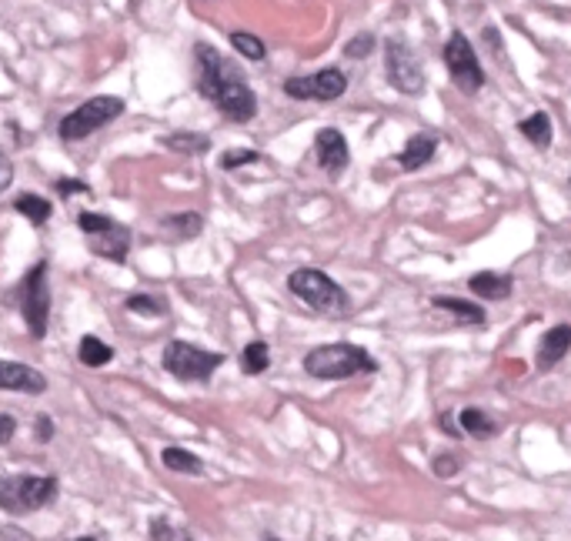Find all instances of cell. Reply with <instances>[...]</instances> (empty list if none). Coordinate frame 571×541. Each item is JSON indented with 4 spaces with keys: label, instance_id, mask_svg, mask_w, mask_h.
Wrapping results in <instances>:
<instances>
[{
    "label": "cell",
    "instance_id": "cell-1",
    "mask_svg": "<svg viewBox=\"0 0 571 541\" xmlns=\"http://www.w3.org/2000/svg\"><path fill=\"white\" fill-rule=\"evenodd\" d=\"M194 57H197V67H201L197 84H201L204 97L214 104L228 121H238V124L251 121L254 114H257V97L248 88L241 71L231 61H224L211 44H197Z\"/></svg>",
    "mask_w": 571,
    "mask_h": 541
},
{
    "label": "cell",
    "instance_id": "cell-2",
    "mask_svg": "<svg viewBox=\"0 0 571 541\" xmlns=\"http://www.w3.org/2000/svg\"><path fill=\"white\" fill-rule=\"evenodd\" d=\"M305 371L317 381H344V378H355V375L378 371V361H374L365 348L338 341V344H321L315 351H307Z\"/></svg>",
    "mask_w": 571,
    "mask_h": 541
},
{
    "label": "cell",
    "instance_id": "cell-3",
    "mask_svg": "<svg viewBox=\"0 0 571 541\" xmlns=\"http://www.w3.org/2000/svg\"><path fill=\"white\" fill-rule=\"evenodd\" d=\"M288 288H291V294H298L307 308H315L321 315L344 317L351 311L348 291L331 275L317 271V267H298V271H291V275H288Z\"/></svg>",
    "mask_w": 571,
    "mask_h": 541
},
{
    "label": "cell",
    "instance_id": "cell-4",
    "mask_svg": "<svg viewBox=\"0 0 571 541\" xmlns=\"http://www.w3.org/2000/svg\"><path fill=\"white\" fill-rule=\"evenodd\" d=\"M57 498V478L51 475H7L0 481V504L11 515H27Z\"/></svg>",
    "mask_w": 571,
    "mask_h": 541
},
{
    "label": "cell",
    "instance_id": "cell-5",
    "mask_svg": "<svg viewBox=\"0 0 571 541\" xmlns=\"http://www.w3.org/2000/svg\"><path fill=\"white\" fill-rule=\"evenodd\" d=\"M21 315H24L30 338H47V321H51V288H47V261H38L21 281Z\"/></svg>",
    "mask_w": 571,
    "mask_h": 541
},
{
    "label": "cell",
    "instance_id": "cell-6",
    "mask_svg": "<svg viewBox=\"0 0 571 541\" xmlns=\"http://www.w3.org/2000/svg\"><path fill=\"white\" fill-rule=\"evenodd\" d=\"M124 114V101L121 97H90L88 104H80L77 111H71L67 117L61 121V127H57V134H61L63 140H84L90 138L94 131H101V127H107L114 117H121Z\"/></svg>",
    "mask_w": 571,
    "mask_h": 541
},
{
    "label": "cell",
    "instance_id": "cell-7",
    "mask_svg": "<svg viewBox=\"0 0 571 541\" xmlns=\"http://www.w3.org/2000/svg\"><path fill=\"white\" fill-rule=\"evenodd\" d=\"M221 365H224V354L204 351L188 341H171L164 348V368L178 381H207Z\"/></svg>",
    "mask_w": 571,
    "mask_h": 541
},
{
    "label": "cell",
    "instance_id": "cell-8",
    "mask_svg": "<svg viewBox=\"0 0 571 541\" xmlns=\"http://www.w3.org/2000/svg\"><path fill=\"white\" fill-rule=\"evenodd\" d=\"M384 74L391 80V88L407 94V97L424 94V71H421V61L405 40H388V44H384Z\"/></svg>",
    "mask_w": 571,
    "mask_h": 541
},
{
    "label": "cell",
    "instance_id": "cell-9",
    "mask_svg": "<svg viewBox=\"0 0 571 541\" xmlns=\"http://www.w3.org/2000/svg\"><path fill=\"white\" fill-rule=\"evenodd\" d=\"M444 63H448V74L455 80V88L461 94H478L484 84V71H482V61H478V54L474 47L468 44L465 34H451L448 44H444Z\"/></svg>",
    "mask_w": 571,
    "mask_h": 541
},
{
    "label": "cell",
    "instance_id": "cell-10",
    "mask_svg": "<svg viewBox=\"0 0 571 541\" xmlns=\"http://www.w3.org/2000/svg\"><path fill=\"white\" fill-rule=\"evenodd\" d=\"M344 90H348V74L338 67H324L317 74L284 80V94L298 101H338Z\"/></svg>",
    "mask_w": 571,
    "mask_h": 541
},
{
    "label": "cell",
    "instance_id": "cell-11",
    "mask_svg": "<svg viewBox=\"0 0 571 541\" xmlns=\"http://www.w3.org/2000/svg\"><path fill=\"white\" fill-rule=\"evenodd\" d=\"M315 151H317V164H321L328 174H341L344 167L351 164L348 140H344V134H341V131H334V127H324V131L317 134Z\"/></svg>",
    "mask_w": 571,
    "mask_h": 541
},
{
    "label": "cell",
    "instance_id": "cell-12",
    "mask_svg": "<svg viewBox=\"0 0 571 541\" xmlns=\"http://www.w3.org/2000/svg\"><path fill=\"white\" fill-rule=\"evenodd\" d=\"M0 385L4 391H27V394H44L47 391V378L38 368H27L21 361H4L0 365Z\"/></svg>",
    "mask_w": 571,
    "mask_h": 541
},
{
    "label": "cell",
    "instance_id": "cell-13",
    "mask_svg": "<svg viewBox=\"0 0 571 541\" xmlns=\"http://www.w3.org/2000/svg\"><path fill=\"white\" fill-rule=\"evenodd\" d=\"M571 351V325H555L551 331L542 334V344H538V358H534V368L538 371H551L561 358Z\"/></svg>",
    "mask_w": 571,
    "mask_h": 541
},
{
    "label": "cell",
    "instance_id": "cell-14",
    "mask_svg": "<svg viewBox=\"0 0 571 541\" xmlns=\"http://www.w3.org/2000/svg\"><path fill=\"white\" fill-rule=\"evenodd\" d=\"M90 241V251L97 258H107L114 265H124L127 261V248H130V231L124 224H117L114 231H107L101 238H88Z\"/></svg>",
    "mask_w": 571,
    "mask_h": 541
},
{
    "label": "cell",
    "instance_id": "cell-15",
    "mask_svg": "<svg viewBox=\"0 0 571 541\" xmlns=\"http://www.w3.org/2000/svg\"><path fill=\"white\" fill-rule=\"evenodd\" d=\"M468 288H471V294H478L482 301H505V298H511L515 284H511V277H508V275L478 271V275H471Z\"/></svg>",
    "mask_w": 571,
    "mask_h": 541
},
{
    "label": "cell",
    "instance_id": "cell-16",
    "mask_svg": "<svg viewBox=\"0 0 571 541\" xmlns=\"http://www.w3.org/2000/svg\"><path fill=\"white\" fill-rule=\"evenodd\" d=\"M434 151H438V138H434V134H415V138L401 148L398 164H401L405 171H418V167H424V164L432 161Z\"/></svg>",
    "mask_w": 571,
    "mask_h": 541
},
{
    "label": "cell",
    "instance_id": "cell-17",
    "mask_svg": "<svg viewBox=\"0 0 571 541\" xmlns=\"http://www.w3.org/2000/svg\"><path fill=\"white\" fill-rule=\"evenodd\" d=\"M77 358H80V365L84 368H104L114 361V348L104 344L97 334H84L80 344H77Z\"/></svg>",
    "mask_w": 571,
    "mask_h": 541
},
{
    "label": "cell",
    "instance_id": "cell-18",
    "mask_svg": "<svg viewBox=\"0 0 571 541\" xmlns=\"http://www.w3.org/2000/svg\"><path fill=\"white\" fill-rule=\"evenodd\" d=\"M434 308L444 311V315L458 317L461 325H484V308H474V304L461 301V298H434Z\"/></svg>",
    "mask_w": 571,
    "mask_h": 541
},
{
    "label": "cell",
    "instance_id": "cell-19",
    "mask_svg": "<svg viewBox=\"0 0 571 541\" xmlns=\"http://www.w3.org/2000/svg\"><path fill=\"white\" fill-rule=\"evenodd\" d=\"M518 131L532 140L534 148H548V144H551V117H548L545 111L528 114V117L518 124Z\"/></svg>",
    "mask_w": 571,
    "mask_h": 541
},
{
    "label": "cell",
    "instance_id": "cell-20",
    "mask_svg": "<svg viewBox=\"0 0 571 541\" xmlns=\"http://www.w3.org/2000/svg\"><path fill=\"white\" fill-rule=\"evenodd\" d=\"M161 227H164L171 238H178V241H188V238H197L201 234V227H204V217L201 215H171L161 221Z\"/></svg>",
    "mask_w": 571,
    "mask_h": 541
},
{
    "label": "cell",
    "instance_id": "cell-21",
    "mask_svg": "<svg viewBox=\"0 0 571 541\" xmlns=\"http://www.w3.org/2000/svg\"><path fill=\"white\" fill-rule=\"evenodd\" d=\"M13 211L24 215L27 221H34V224H44L51 217V201L40 198V194H17L13 198Z\"/></svg>",
    "mask_w": 571,
    "mask_h": 541
},
{
    "label": "cell",
    "instance_id": "cell-22",
    "mask_svg": "<svg viewBox=\"0 0 571 541\" xmlns=\"http://www.w3.org/2000/svg\"><path fill=\"white\" fill-rule=\"evenodd\" d=\"M161 461H164V468H171V471H181V475H201L204 465L197 454H190L188 448H164V454H161Z\"/></svg>",
    "mask_w": 571,
    "mask_h": 541
},
{
    "label": "cell",
    "instance_id": "cell-23",
    "mask_svg": "<svg viewBox=\"0 0 571 541\" xmlns=\"http://www.w3.org/2000/svg\"><path fill=\"white\" fill-rule=\"evenodd\" d=\"M271 365V348L265 341H251L248 348L241 351V371L244 375H261Z\"/></svg>",
    "mask_w": 571,
    "mask_h": 541
},
{
    "label": "cell",
    "instance_id": "cell-24",
    "mask_svg": "<svg viewBox=\"0 0 571 541\" xmlns=\"http://www.w3.org/2000/svg\"><path fill=\"white\" fill-rule=\"evenodd\" d=\"M461 428L468 431V435H474V438H491V435H498V425L484 415V411H478V408H465V411H461Z\"/></svg>",
    "mask_w": 571,
    "mask_h": 541
},
{
    "label": "cell",
    "instance_id": "cell-25",
    "mask_svg": "<svg viewBox=\"0 0 571 541\" xmlns=\"http://www.w3.org/2000/svg\"><path fill=\"white\" fill-rule=\"evenodd\" d=\"M164 148H171L174 154H207L211 140L207 134H171L164 138Z\"/></svg>",
    "mask_w": 571,
    "mask_h": 541
},
{
    "label": "cell",
    "instance_id": "cell-26",
    "mask_svg": "<svg viewBox=\"0 0 571 541\" xmlns=\"http://www.w3.org/2000/svg\"><path fill=\"white\" fill-rule=\"evenodd\" d=\"M231 44H234V51L241 54V57H248V61H261V57H265V40L248 34V30H234V34H231Z\"/></svg>",
    "mask_w": 571,
    "mask_h": 541
},
{
    "label": "cell",
    "instance_id": "cell-27",
    "mask_svg": "<svg viewBox=\"0 0 571 541\" xmlns=\"http://www.w3.org/2000/svg\"><path fill=\"white\" fill-rule=\"evenodd\" d=\"M77 227H80L88 238H101V234H107V231H114L117 221H114V217L90 215V211H84V215H77Z\"/></svg>",
    "mask_w": 571,
    "mask_h": 541
},
{
    "label": "cell",
    "instance_id": "cell-28",
    "mask_svg": "<svg viewBox=\"0 0 571 541\" xmlns=\"http://www.w3.org/2000/svg\"><path fill=\"white\" fill-rule=\"evenodd\" d=\"M127 308L138 311V315H164V304L157 301V298H147V294H130Z\"/></svg>",
    "mask_w": 571,
    "mask_h": 541
},
{
    "label": "cell",
    "instance_id": "cell-29",
    "mask_svg": "<svg viewBox=\"0 0 571 541\" xmlns=\"http://www.w3.org/2000/svg\"><path fill=\"white\" fill-rule=\"evenodd\" d=\"M371 47H374V38H371V34H357V38L344 47V54H348V57H368Z\"/></svg>",
    "mask_w": 571,
    "mask_h": 541
},
{
    "label": "cell",
    "instance_id": "cell-30",
    "mask_svg": "<svg viewBox=\"0 0 571 541\" xmlns=\"http://www.w3.org/2000/svg\"><path fill=\"white\" fill-rule=\"evenodd\" d=\"M257 161V154L254 151H228L221 157V167L224 171H234V167H241V164H254Z\"/></svg>",
    "mask_w": 571,
    "mask_h": 541
},
{
    "label": "cell",
    "instance_id": "cell-31",
    "mask_svg": "<svg viewBox=\"0 0 571 541\" xmlns=\"http://www.w3.org/2000/svg\"><path fill=\"white\" fill-rule=\"evenodd\" d=\"M455 471H458L455 454H438V458H434V475H438V478H451Z\"/></svg>",
    "mask_w": 571,
    "mask_h": 541
},
{
    "label": "cell",
    "instance_id": "cell-32",
    "mask_svg": "<svg viewBox=\"0 0 571 541\" xmlns=\"http://www.w3.org/2000/svg\"><path fill=\"white\" fill-rule=\"evenodd\" d=\"M151 538L154 541H174V528L167 525L164 518H154V521H151Z\"/></svg>",
    "mask_w": 571,
    "mask_h": 541
},
{
    "label": "cell",
    "instance_id": "cell-33",
    "mask_svg": "<svg viewBox=\"0 0 571 541\" xmlns=\"http://www.w3.org/2000/svg\"><path fill=\"white\" fill-rule=\"evenodd\" d=\"M57 194H61V198H67V194H90V188L84 181H67V177H63V181H57Z\"/></svg>",
    "mask_w": 571,
    "mask_h": 541
},
{
    "label": "cell",
    "instance_id": "cell-34",
    "mask_svg": "<svg viewBox=\"0 0 571 541\" xmlns=\"http://www.w3.org/2000/svg\"><path fill=\"white\" fill-rule=\"evenodd\" d=\"M13 428H17V425H13V418L0 415V444H7V441L13 438Z\"/></svg>",
    "mask_w": 571,
    "mask_h": 541
},
{
    "label": "cell",
    "instance_id": "cell-35",
    "mask_svg": "<svg viewBox=\"0 0 571 541\" xmlns=\"http://www.w3.org/2000/svg\"><path fill=\"white\" fill-rule=\"evenodd\" d=\"M51 435H54L51 418H47V415H40V418H38V438H40V441H51Z\"/></svg>",
    "mask_w": 571,
    "mask_h": 541
},
{
    "label": "cell",
    "instance_id": "cell-36",
    "mask_svg": "<svg viewBox=\"0 0 571 541\" xmlns=\"http://www.w3.org/2000/svg\"><path fill=\"white\" fill-rule=\"evenodd\" d=\"M11 157H7V154H4V167H0V190H7L11 188Z\"/></svg>",
    "mask_w": 571,
    "mask_h": 541
},
{
    "label": "cell",
    "instance_id": "cell-37",
    "mask_svg": "<svg viewBox=\"0 0 571 541\" xmlns=\"http://www.w3.org/2000/svg\"><path fill=\"white\" fill-rule=\"evenodd\" d=\"M441 428L448 431V435H458V425L451 421V418H441Z\"/></svg>",
    "mask_w": 571,
    "mask_h": 541
},
{
    "label": "cell",
    "instance_id": "cell-38",
    "mask_svg": "<svg viewBox=\"0 0 571 541\" xmlns=\"http://www.w3.org/2000/svg\"><path fill=\"white\" fill-rule=\"evenodd\" d=\"M74 541H97V538H74Z\"/></svg>",
    "mask_w": 571,
    "mask_h": 541
},
{
    "label": "cell",
    "instance_id": "cell-39",
    "mask_svg": "<svg viewBox=\"0 0 571 541\" xmlns=\"http://www.w3.org/2000/svg\"><path fill=\"white\" fill-rule=\"evenodd\" d=\"M267 541H278V538H267Z\"/></svg>",
    "mask_w": 571,
    "mask_h": 541
}]
</instances>
